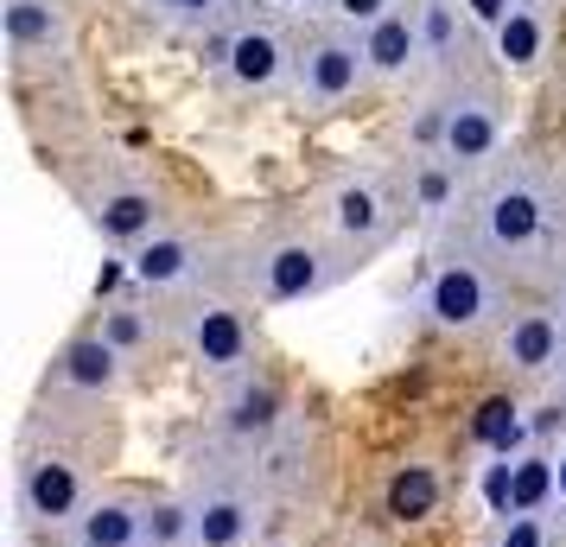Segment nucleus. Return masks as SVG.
I'll return each mask as SVG.
<instances>
[{"instance_id": "1", "label": "nucleus", "mask_w": 566, "mask_h": 547, "mask_svg": "<svg viewBox=\"0 0 566 547\" xmlns=\"http://www.w3.org/2000/svg\"><path fill=\"white\" fill-rule=\"evenodd\" d=\"M350 267H363V255H350L344 242H318V235H281L249 255V287L268 306H306L318 293H332Z\"/></svg>"}, {"instance_id": "2", "label": "nucleus", "mask_w": 566, "mask_h": 547, "mask_svg": "<svg viewBox=\"0 0 566 547\" xmlns=\"http://www.w3.org/2000/svg\"><path fill=\"white\" fill-rule=\"evenodd\" d=\"M541 230H547V198L528 172H496V179L478 191V210H471V235L496 267H515V261L535 255Z\"/></svg>"}, {"instance_id": "3", "label": "nucleus", "mask_w": 566, "mask_h": 547, "mask_svg": "<svg viewBox=\"0 0 566 547\" xmlns=\"http://www.w3.org/2000/svg\"><path fill=\"white\" fill-rule=\"evenodd\" d=\"M420 140L439 147L446 166H484V159L503 147V103H496L490 90H478V83H459V90H446V96L427 108Z\"/></svg>"}, {"instance_id": "4", "label": "nucleus", "mask_w": 566, "mask_h": 547, "mask_svg": "<svg viewBox=\"0 0 566 547\" xmlns=\"http://www.w3.org/2000/svg\"><path fill=\"white\" fill-rule=\"evenodd\" d=\"M369 77V57H363V32L350 27H325L306 39V52L293 64V90L306 96V108H344Z\"/></svg>"}, {"instance_id": "5", "label": "nucleus", "mask_w": 566, "mask_h": 547, "mask_svg": "<svg viewBox=\"0 0 566 547\" xmlns=\"http://www.w3.org/2000/svg\"><path fill=\"white\" fill-rule=\"evenodd\" d=\"M217 77L230 83L235 96H274V90H286L293 83V64H300V52H286V39L274 27H255V20H242V27L217 45Z\"/></svg>"}, {"instance_id": "6", "label": "nucleus", "mask_w": 566, "mask_h": 547, "mask_svg": "<svg viewBox=\"0 0 566 547\" xmlns=\"http://www.w3.org/2000/svg\"><path fill=\"white\" fill-rule=\"evenodd\" d=\"M420 313L439 332L471 338V332H484L490 318H496V281L478 261H446V267H433V281L420 287Z\"/></svg>"}, {"instance_id": "7", "label": "nucleus", "mask_w": 566, "mask_h": 547, "mask_svg": "<svg viewBox=\"0 0 566 547\" xmlns=\"http://www.w3.org/2000/svg\"><path fill=\"white\" fill-rule=\"evenodd\" d=\"M179 338L217 376H242V364H249V325H242V313H235L230 299H185Z\"/></svg>"}, {"instance_id": "8", "label": "nucleus", "mask_w": 566, "mask_h": 547, "mask_svg": "<svg viewBox=\"0 0 566 547\" xmlns=\"http://www.w3.org/2000/svg\"><path fill=\"white\" fill-rule=\"evenodd\" d=\"M0 27L13 57H64L71 52V13L64 0H0Z\"/></svg>"}, {"instance_id": "9", "label": "nucleus", "mask_w": 566, "mask_h": 547, "mask_svg": "<svg viewBox=\"0 0 566 547\" xmlns=\"http://www.w3.org/2000/svg\"><path fill=\"white\" fill-rule=\"evenodd\" d=\"M20 509H27L32 522H77L90 503H83V477L71 459H32L27 471H20Z\"/></svg>"}, {"instance_id": "10", "label": "nucleus", "mask_w": 566, "mask_h": 547, "mask_svg": "<svg viewBox=\"0 0 566 547\" xmlns=\"http://www.w3.org/2000/svg\"><path fill=\"white\" fill-rule=\"evenodd\" d=\"M128 274L140 281V287H154V293H179L191 287L198 274H205V249L191 242V235L179 230H159L154 242H140L128 255Z\"/></svg>"}, {"instance_id": "11", "label": "nucleus", "mask_w": 566, "mask_h": 547, "mask_svg": "<svg viewBox=\"0 0 566 547\" xmlns=\"http://www.w3.org/2000/svg\"><path fill=\"white\" fill-rule=\"evenodd\" d=\"M325 210H332V235L350 249V255H369V249L388 235V204H382V191H376L369 179H344Z\"/></svg>"}, {"instance_id": "12", "label": "nucleus", "mask_w": 566, "mask_h": 547, "mask_svg": "<svg viewBox=\"0 0 566 547\" xmlns=\"http://www.w3.org/2000/svg\"><path fill=\"white\" fill-rule=\"evenodd\" d=\"M363 57H369V77L376 83H401L427 57V39H420V13H408V7H395L388 20H376V27L363 32Z\"/></svg>"}, {"instance_id": "13", "label": "nucleus", "mask_w": 566, "mask_h": 547, "mask_svg": "<svg viewBox=\"0 0 566 547\" xmlns=\"http://www.w3.org/2000/svg\"><path fill=\"white\" fill-rule=\"evenodd\" d=\"M90 223L134 255L140 242L159 235V198L147 191V185H108L103 198H96V210H90Z\"/></svg>"}, {"instance_id": "14", "label": "nucleus", "mask_w": 566, "mask_h": 547, "mask_svg": "<svg viewBox=\"0 0 566 547\" xmlns=\"http://www.w3.org/2000/svg\"><path fill=\"white\" fill-rule=\"evenodd\" d=\"M223 427H230V440H242V445H268L281 433V389L261 382V376H235L230 401H223Z\"/></svg>"}, {"instance_id": "15", "label": "nucleus", "mask_w": 566, "mask_h": 547, "mask_svg": "<svg viewBox=\"0 0 566 547\" xmlns=\"http://www.w3.org/2000/svg\"><path fill=\"white\" fill-rule=\"evenodd\" d=\"M52 376L64 382V389H77V395H108L115 382H122V350L96 332V338H71L64 350H57V364Z\"/></svg>"}, {"instance_id": "16", "label": "nucleus", "mask_w": 566, "mask_h": 547, "mask_svg": "<svg viewBox=\"0 0 566 547\" xmlns=\"http://www.w3.org/2000/svg\"><path fill=\"white\" fill-rule=\"evenodd\" d=\"M490 32H496V64L515 71V77H528L541 64V52H547V13H541L535 0H515Z\"/></svg>"}, {"instance_id": "17", "label": "nucleus", "mask_w": 566, "mask_h": 547, "mask_svg": "<svg viewBox=\"0 0 566 547\" xmlns=\"http://www.w3.org/2000/svg\"><path fill=\"white\" fill-rule=\"evenodd\" d=\"M560 318L554 313H515L510 332H503V357H510V369H522V376H541V369L560 364Z\"/></svg>"}, {"instance_id": "18", "label": "nucleus", "mask_w": 566, "mask_h": 547, "mask_svg": "<svg viewBox=\"0 0 566 547\" xmlns=\"http://www.w3.org/2000/svg\"><path fill=\"white\" fill-rule=\"evenodd\" d=\"M249 496L242 491H205L191 503V547H242L249 541Z\"/></svg>"}, {"instance_id": "19", "label": "nucleus", "mask_w": 566, "mask_h": 547, "mask_svg": "<svg viewBox=\"0 0 566 547\" xmlns=\"http://www.w3.org/2000/svg\"><path fill=\"white\" fill-rule=\"evenodd\" d=\"M77 547H147L140 503H128V496H96L77 516Z\"/></svg>"}, {"instance_id": "20", "label": "nucleus", "mask_w": 566, "mask_h": 547, "mask_svg": "<svg viewBox=\"0 0 566 547\" xmlns=\"http://www.w3.org/2000/svg\"><path fill=\"white\" fill-rule=\"evenodd\" d=\"M471 440L484 445V452H496V459H522V445L535 440V427L522 420V408H515L510 395H490L484 408L471 414Z\"/></svg>"}, {"instance_id": "21", "label": "nucleus", "mask_w": 566, "mask_h": 547, "mask_svg": "<svg viewBox=\"0 0 566 547\" xmlns=\"http://www.w3.org/2000/svg\"><path fill=\"white\" fill-rule=\"evenodd\" d=\"M382 503L395 522H427L439 509V471L433 465H395V477L382 484Z\"/></svg>"}, {"instance_id": "22", "label": "nucleus", "mask_w": 566, "mask_h": 547, "mask_svg": "<svg viewBox=\"0 0 566 547\" xmlns=\"http://www.w3.org/2000/svg\"><path fill=\"white\" fill-rule=\"evenodd\" d=\"M560 496V477H554V459L547 452H522L515 459V516H535L541 503Z\"/></svg>"}, {"instance_id": "23", "label": "nucleus", "mask_w": 566, "mask_h": 547, "mask_svg": "<svg viewBox=\"0 0 566 547\" xmlns=\"http://www.w3.org/2000/svg\"><path fill=\"white\" fill-rule=\"evenodd\" d=\"M140 528H147V547L191 541V503H140Z\"/></svg>"}, {"instance_id": "24", "label": "nucleus", "mask_w": 566, "mask_h": 547, "mask_svg": "<svg viewBox=\"0 0 566 547\" xmlns=\"http://www.w3.org/2000/svg\"><path fill=\"white\" fill-rule=\"evenodd\" d=\"M413 13H420L427 57H433V64H446V57H452V45H459V7H452V0H427V7H413Z\"/></svg>"}, {"instance_id": "25", "label": "nucleus", "mask_w": 566, "mask_h": 547, "mask_svg": "<svg viewBox=\"0 0 566 547\" xmlns=\"http://www.w3.org/2000/svg\"><path fill=\"white\" fill-rule=\"evenodd\" d=\"M235 0H147V13H159L166 27H217Z\"/></svg>"}, {"instance_id": "26", "label": "nucleus", "mask_w": 566, "mask_h": 547, "mask_svg": "<svg viewBox=\"0 0 566 547\" xmlns=\"http://www.w3.org/2000/svg\"><path fill=\"white\" fill-rule=\"evenodd\" d=\"M103 338L128 357V350H140V344H147V318L134 313V306H108V313H103Z\"/></svg>"}, {"instance_id": "27", "label": "nucleus", "mask_w": 566, "mask_h": 547, "mask_svg": "<svg viewBox=\"0 0 566 547\" xmlns=\"http://www.w3.org/2000/svg\"><path fill=\"white\" fill-rule=\"evenodd\" d=\"M401 0H332V20L337 27H350V32H369L376 20H388Z\"/></svg>"}, {"instance_id": "28", "label": "nucleus", "mask_w": 566, "mask_h": 547, "mask_svg": "<svg viewBox=\"0 0 566 547\" xmlns=\"http://www.w3.org/2000/svg\"><path fill=\"white\" fill-rule=\"evenodd\" d=\"M484 496L496 516H515V459H496V465L484 471Z\"/></svg>"}, {"instance_id": "29", "label": "nucleus", "mask_w": 566, "mask_h": 547, "mask_svg": "<svg viewBox=\"0 0 566 547\" xmlns=\"http://www.w3.org/2000/svg\"><path fill=\"white\" fill-rule=\"evenodd\" d=\"M528 427H535V440L566 433V395H560V401H547V408H535V420H528Z\"/></svg>"}, {"instance_id": "30", "label": "nucleus", "mask_w": 566, "mask_h": 547, "mask_svg": "<svg viewBox=\"0 0 566 547\" xmlns=\"http://www.w3.org/2000/svg\"><path fill=\"white\" fill-rule=\"evenodd\" d=\"M503 547H541V522L535 516H515L510 535H503Z\"/></svg>"}, {"instance_id": "31", "label": "nucleus", "mask_w": 566, "mask_h": 547, "mask_svg": "<svg viewBox=\"0 0 566 547\" xmlns=\"http://www.w3.org/2000/svg\"><path fill=\"white\" fill-rule=\"evenodd\" d=\"M446 191H452V185H446V172H420V204H427V210L446 204Z\"/></svg>"}, {"instance_id": "32", "label": "nucleus", "mask_w": 566, "mask_h": 547, "mask_svg": "<svg viewBox=\"0 0 566 547\" xmlns=\"http://www.w3.org/2000/svg\"><path fill=\"white\" fill-rule=\"evenodd\" d=\"M554 477H560V503H566V452L554 459Z\"/></svg>"}, {"instance_id": "33", "label": "nucleus", "mask_w": 566, "mask_h": 547, "mask_svg": "<svg viewBox=\"0 0 566 547\" xmlns=\"http://www.w3.org/2000/svg\"><path fill=\"white\" fill-rule=\"evenodd\" d=\"M554 318H560V332H566V281H560V299H554Z\"/></svg>"}, {"instance_id": "34", "label": "nucleus", "mask_w": 566, "mask_h": 547, "mask_svg": "<svg viewBox=\"0 0 566 547\" xmlns=\"http://www.w3.org/2000/svg\"><path fill=\"white\" fill-rule=\"evenodd\" d=\"M293 7H332V0H293Z\"/></svg>"}, {"instance_id": "35", "label": "nucleus", "mask_w": 566, "mask_h": 547, "mask_svg": "<svg viewBox=\"0 0 566 547\" xmlns=\"http://www.w3.org/2000/svg\"><path fill=\"white\" fill-rule=\"evenodd\" d=\"M560 395H566V376H560Z\"/></svg>"}]
</instances>
